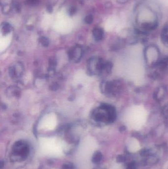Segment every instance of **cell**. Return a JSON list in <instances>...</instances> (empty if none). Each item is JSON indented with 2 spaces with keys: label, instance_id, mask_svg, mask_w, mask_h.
<instances>
[{
  "label": "cell",
  "instance_id": "cell-14",
  "mask_svg": "<svg viewBox=\"0 0 168 169\" xmlns=\"http://www.w3.org/2000/svg\"><path fill=\"white\" fill-rule=\"evenodd\" d=\"M40 41H41V43L44 45H47L48 44V39L46 38L45 37H42Z\"/></svg>",
  "mask_w": 168,
  "mask_h": 169
},
{
  "label": "cell",
  "instance_id": "cell-3",
  "mask_svg": "<svg viewBox=\"0 0 168 169\" xmlns=\"http://www.w3.org/2000/svg\"><path fill=\"white\" fill-rule=\"evenodd\" d=\"M13 152L14 156L23 158L26 157L29 154V147L28 145L24 141H18L13 146Z\"/></svg>",
  "mask_w": 168,
  "mask_h": 169
},
{
  "label": "cell",
  "instance_id": "cell-7",
  "mask_svg": "<svg viewBox=\"0 0 168 169\" xmlns=\"http://www.w3.org/2000/svg\"><path fill=\"white\" fill-rule=\"evenodd\" d=\"M70 57L74 60H79L81 56V51L79 48H75L70 53Z\"/></svg>",
  "mask_w": 168,
  "mask_h": 169
},
{
  "label": "cell",
  "instance_id": "cell-12",
  "mask_svg": "<svg viewBox=\"0 0 168 169\" xmlns=\"http://www.w3.org/2000/svg\"><path fill=\"white\" fill-rule=\"evenodd\" d=\"M62 169H75L73 165L72 164H65L63 165Z\"/></svg>",
  "mask_w": 168,
  "mask_h": 169
},
{
  "label": "cell",
  "instance_id": "cell-19",
  "mask_svg": "<svg viewBox=\"0 0 168 169\" xmlns=\"http://www.w3.org/2000/svg\"><path fill=\"white\" fill-rule=\"evenodd\" d=\"M113 169H122L121 166L120 165L116 164V165H115V167H114Z\"/></svg>",
  "mask_w": 168,
  "mask_h": 169
},
{
  "label": "cell",
  "instance_id": "cell-11",
  "mask_svg": "<svg viewBox=\"0 0 168 169\" xmlns=\"http://www.w3.org/2000/svg\"><path fill=\"white\" fill-rule=\"evenodd\" d=\"M93 21V16L91 15H88L86 16L84 19V21L87 24H91Z\"/></svg>",
  "mask_w": 168,
  "mask_h": 169
},
{
  "label": "cell",
  "instance_id": "cell-9",
  "mask_svg": "<svg viewBox=\"0 0 168 169\" xmlns=\"http://www.w3.org/2000/svg\"><path fill=\"white\" fill-rule=\"evenodd\" d=\"M162 39L165 44L168 46V25L165 26L163 29Z\"/></svg>",
  "mask_w": 168,
  "mask_h": 169
},
{
  "label": "cell",
  "instance_id": "cell-13",
  "mask_svg": "<svg viewBox=\"0 0 168 169\" xmlns=\"http://www.w3.org/2000/svg\"><path fill=\"white\" fill-rule=\"evenodd\" d=\"M98 157H99V154L98 152H96V153H94V155H93V157H92V162L93 163H96V162H98L99 159Z\"/></svg>",
  "mask_w": 168,
  "mask_h": 169
},
{
  "label": "cell",
  "instance_id": "cell-1",
  "mask_svg": "<svg viewBox=\"0 0 168 169\" xmlns=\"http://www.w3.org/2000/svg\"><path fill=\"white\" fill-rule=\"evenodd\" d=\"M147 114L143 107L135 106L128 109L125 116V120L130 128L139 130L145 123Z\"/></svg>",
  "mask_w": 168,
  "mask_h": 169
},
{
  "label": "cell",
  "instance_id": "cell-10",
  "mask_svg": "<svg viewBox=\"0 0 168 169\" xmlns=\"http://www.w3.org/2000/svg\"><path fill=\"white\" fill-rule=\"evenodd\" d=\"M11 29L12 28H11V25L8 23H4L3 24L2 29L4 33H8L9 32H11Z\"/></svg>",
  "mask_w": 168,
  "mask_h": 169
},
{
  "label": "cell",
  "instance_id": "cell-16",
  "mask_svg": "<svg viewBox=\"0 0 168 169\" xmlns=\"http://www.w3.org/2000/svg\"><path fill=\"white\" fill-rule=\"evenodd\" d=\"M38 1V0H27V3L29 4L33 5V4H36V3Z\"/></svg>",
  "mask_w": 168,
  "mask_h": 169
},
{
  "label": "cell",
  "instance_id": "cell-18",
  "mask_svg": "<svg viewBox=\"0 0 168 169\" xmlns=\"http://www.w3.org/2000/svg\"><path fill=\"white\" fill-rule=\"evenodd\" d=\"M47 11L48 13H52L53 9H52V8L51 6H49L47 7Z\"/></svg>",
  "mask_w": 168,
  "mask_h": 169
},
{
  "label": "cell",
  "instance_id": "cell-8",
  "mask_svg": "<svg viewBox=\"0 0 168 169\" xmlns=\"http://www.w3.org/2000/svg\"><path fill=\"white\" fill-rule=\"evenodd\" d=\"M93 35L96 40H101L103 37V30L100 28H94L93 30Z\"/></svg>",
  "mask_w": 168,
  "mask_h": 169
},
{
  "label": "cell",
  "instance_id": "cell-5",
  "mask_svg": "<svg viewBox=\"0 0 168 169\" xmlns=\"http://www.w3.org/2000/svg\"><path fill=\"white\" fill-rule=\"evenodd\" d=\"M105 65L106 64L99 59H92L88 64V69L91 73L95 74H101L105 69Z\"/></svg>",
  "mask_w": 168,
  "mask_h": 169
},
{
  "label": "cell",
  "instance_id": "cell-6",
  "mask_svg": "<svg viewBox=\"0 0 168 169\" xmlns=\"http://www.w3.org/2000/svg\"><path fill=\"white\" fill-rule=\"evenodd\" d=\"M128 150L131 152H136L140 148L139 142L135 138H131L127 143Z\"/></svg>",
  "mask_w": 168,
  "mask_h": 169
},
{
  "label": "cell",
  "instance_id": "cell-15",
  "mask_svg": "<svg viewBox=\"0 0 168 169\" xmlns=\"http://www.w3.org/2000/svg\"><path fill=\"white\" fill-rule=\"evenodd\" d=\"M77 11V9L75 8V7H71V8L69 9V14H70V15H74V14H75V12Z\"/></svg>",
  "mask_w": 168,
  "mask_h": 169
},
{
  "label": "cell",
  "instance_id": "cell-17",
  "mask_svg": "<svg viewBox=\"0 0 168 169\" xmlns=\"http://www.w3.org/2000/svg\"><path fill=\"white\" fill-rule=\"evenodd\" d=\"M117 1L120 4H125L128 1V0H117Z\"/></svg>",
  "mask_w": 168,
  "mask_h": 169
},
{
  "label": "cell",
  "instance_id": "cell-2",
  "mask_svg": "<svg viewBox=\"0 0 168 169\" xmlns=\"http://www.w3.org/2000/svg\"><path fill=\"white\" fill-rule=\"evenodd\" d=\"M115 117V110L111 106L107 105H103L96 108L91 114L92 119L100 123L109 122Z\"/></svg>",
  "mask_w": 168,
  "mask_h": 169
},
{
  "label": "cell",
  "instance_id": "cell-4",
  "mask_svg": "<svg viewBox=\"0 0 168 169\" xmlns=\"http://www.w3.org/2000/svg\"><path fill=\"white\" fill-rule=\"evenodd\" d=\"M145 57L147 63L151 65L155 63L159 57V52L156 46H150L146 48Z\"/></svg>",
  "mask_w": 168,
  "mask_h": 169
}]
</instances>
